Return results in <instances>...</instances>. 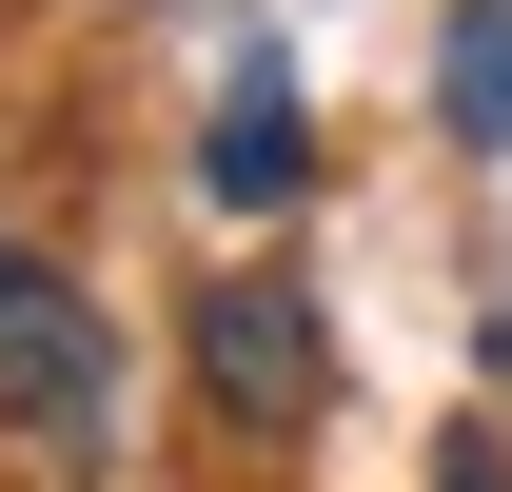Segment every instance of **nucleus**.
Segmentation results:
<instances>
[{
	"instance_id": "nucleus-5",
	"label": "nucleus",
	"mask_w": 512,
	"mask_h": 492,
	"mask_svg": "<svg viewBox=\"0 0 512 492\" xmlns=\"http://www.w3.org/2000/svg\"><path fill=\"white\" fill-rule=\"evenodd\" d=\"M453 492H493V453H453Z\"/></svg>"
},
{
	"instance_id": "nucleus-2",
	"label": "nucleus",
	"mask_w": 512,
	"mask_h": 492,
	"mask_svg": "<svg viewBox=\"0 0 512 492\" xmlns=\"http://www.w3.org/2000/svg\"><path fill=\"white\" fill-rule=\"evenodd\" d=\"M79 394H99V315H79L60 256H20V237H0V433H60Z\"/></svg>"
},
{
	"instance_id": "nucleus-1",
	"label": "nucleus",
	"mask_w": 512,
	"mask_h": 492,
	"mask_svg": "<svg viewBox=\"0 0 512 492\" xmlns=\"http://www.w3.org/2000/svg\"><path fill=\"white\" fill-rule=\"evenodd\" d=\"M197 394L237 433H316V394H335L316 296H296V276H217V296H197Z\"/></svg>"
},
{
	"instance_id": "nucleus-3",
	"label": "nucleus",
	"mask_w": 512,
	"mask_h": 492,
	"mask_svg": "<svg viewBox=\"0 0 512 492\" xmlns=\"http://www.w3.org/2000/svg\"><path fill=\"white\" fill-rule=\"evenodd\" d=\"M197 178L237 197V217H276V197L316 178V119H296V79H276V60H237V99H217V158H197Z\"/></svg>"
},
{
	"instance_id": "nucleus-4",
	"label": "nucleus",
	"mask_w": 512,
	"mask_h": 492,
	"mask_svg": "<svg viewBox=\"0 0 512 492\" xmlns=\"http://www.w3.org/2000/svg\"><path fill=\"white\" fill-rule=\"evenodd\" d=\"M434 119H453V138H512V0H453V60H434Z\"/></svg>"
}]
</instances>
